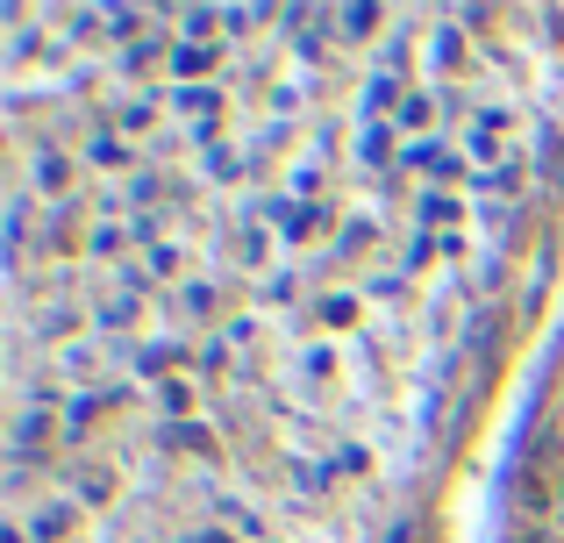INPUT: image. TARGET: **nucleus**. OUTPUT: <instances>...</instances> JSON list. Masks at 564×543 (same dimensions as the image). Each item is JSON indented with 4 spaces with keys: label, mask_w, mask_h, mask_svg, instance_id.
Here are the masks:
<instances>
[]
</instances>
